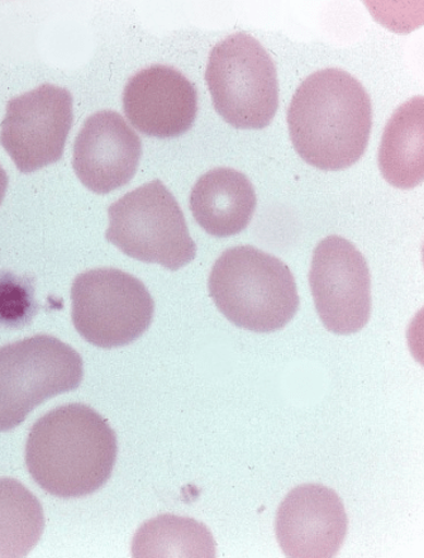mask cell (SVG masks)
<instances>
[{
  "label": "cell",
  "instance_id": "14",
  "mask_svg": "<svg viewBox=\"0 0 424 558\" xmlns=\"http://www.w3.org/2000/svg\"><path fill=\"white\" fill-rule=\"evenodd\" d=\"M424 100L414 97L391 116L383 133L379 169L398 189H413L424 178Z\"/></svg>",
  "mask_w": 424,
  "mask_h": 558
},
{
  "label": "cell",
  "instance_id": "13",
  "mask_svg": "<svg viewBox=\"0 0 424 558\" xmlns=\"http://www.w3.org/2000/svg\"><path fill=\"white\" fill-rule=\"evenodd\" d=\"M257 206L255 187L242 172L217 168L193 187L191 209L196 223L218 239L246 230Z\"/></svg>",
  "mask_w": 424,
  "mask_h": 558
},
{
  "label": "cell",
  "instance_id": "5",
  "mask_svg": "<svg viewBox=\"0 0 424 558\" xmlns=\"http://www.w3.org/2000/svg\"><path fill=\"white\" fill-rule=\"evenodd\" d=\"M108 217L107 240L135 260L175 271L196 256L183 210L160 180L122 196Z\"/></svg>",
  "mask_w": 424,
  "mask_h": 558
},
{
  "label": "cell",
  "instance_id": "11",
  "mask_svg": "<svg viewBox=\"0 0 424 558\" xmlns=\"http://www.w3.org/2000/svg\"><path fill=\"white\" fill-rule=\"evenodd\" d=\"M123 108L133 128L144 135L174 138L192 128L198 112V92L177 69L154 65L130 78Z\"/></svg>",
  "mask_w": 424,
  "mask_h": 558
},
{
  "label": "cell",
  "instance_id": "7",
  "mask_svg": "<svg viewBox=\"0 0 424 558\" xmlns=\"http://www.w3.org/2000/svg\"><path fill=\"white\" fill-rule=\"evenodd\" d=\"M72 302L76 331L100 349L135 342L154 319V299L144 282L117 269L78 275L72 289Z\"/></svg>",
  "mask_w": 424,
  "mask_h": 558
},
{
  "label": "cell",
  "instance_id": "8",
  "mask_svg": "<svg viewBox=\"0 0 424 558\" xmlns=\"http://www.w3.org/2000/svg\"><path fill=\"white\" fill-rule=\"evenodd\" d=\"M310 286L327 331H361L372 316V275L363 254L340 235H329L314 250Z\"/></svg>",
  "mask_w": 424,
  "mask_h": 558
},
{
  "label": "cell",
  "instance_id": "12",
  "mask_svg": "<svg viewBox=\"0 0 424 558\" xmlns=\"http://www.w3.org/2000/svg\"><path fill=\"white\" fill-rule=\"evenodd\" d=\"M143 143L124 118L101 111L86 120L75 140L73 168L84 186L107 194L128 185L138 169Z\"/></svg>",
  "mask_w": 424,
  "mask_h": 558
},
{
  "label": "cell",
  "instance_id": "6",
  "mask_svg": "<svg viewBox=\"0 0 424 558\" xmlns=\"http://www.w3.org/2000/svg\"><path fill=\"white\" fill-rule=\"evenodd\" d=\"M83 359L57 337L37 335L0 348V432L17 428L53 397L81 387Z\"/></svg>",
  "mask_w": 424,
  "mask_h": 558
},
{
  "label": "cell",
  "instance_id": "18",
  "mask_svg": "<svg viewBox=\"0 0 424 558\" xmlns=\"http://www.w3.org/2000/svg\"><path fill=\"white\" fill-rule=\"evenodd\" d=\"M8 187V177L2 167H0V204H2Z\"/></svg>",
  "mask_w": 424,
  "mask_h": 558
},
{
  "label": "cell",
  "instance_id": "1",
  "mask_svg": "<svg viewBox=\"0 0 424 558\" xmlns=\"http://www.w3.org/2000/svg\"><path fill=\"white\" fill-rule=\"evenodd\" d=\"M289 135L302 159L319 170L340 171L364 156L373 128L371 97L342 69L310 75L288 109Z\"/></svg>",
  "mask_w": 424,
  "mask_h": 558
},
{
  "label": "cell",
  "instance_id": "9",
  "mask_svg": "<svg viewBox=\"0 0 424 558\" xmlns=\"http://www.w3.org/2000/svg\"><path fill=\"white\" fill-rule=\"evenodd\" d=\"M73 125V97L44 84L8 101L0 144L23 174L58 162Z\"/></svg>",
  "mask_w": 424,
  "mask_h": 558
},
{
  "label": "cell",
  "instance_id": "4",
  "mask_svg": "<svg viewBox=\"0 0 424 558\" xmlns=\"http://www.w3.org/2000/svg\"><path fill=\"white\" fill-rule=\"evenodd\" d=\"M206 82L217 113L234 129L263 130L277 114V68L249 34L226 37L211 49Z\"/></svg>",
  "mask_w": 424,
  "mask_h": 558
},
{
  "label": "cell",
  "instance_id": "3",
  "mask_svg": "<svg viewBox=\"0 0 424 558\" xmlns=\"http://www.w3.org/2000/svg\"><path fill=\"white\" fill-rule=\"evenodd\" d=\"M208 289L231 324L257 333L284 328L301 304L289 267L254 246L226 250L210 271Z\"/></svg>",
  "mask_w": 424,
  "mask_h": 558
},
{
  "label": "cell",
  "instance_id": "17",
  "mask_svg": "<svg viewBox=\"0 0 424 558\" xmlns=\"http://www.w3.org/2000/svg\"><path fill=\"white\" fill-rule=\"evenodd\" d=\"M36 313L37 304L31 282L11 274L0 275V326H26Z\"/></svg>",
  "mask_w": 424,
  "mask_h": 558
},
{
  "label": "cell",
  "instance_id": "16",
  "mask_svg": "<svg viewBox=\"0 0 424 558\" xmlns=\"http://www.w3.org/2000/svg\"><path fill=\"white\" fill-rule=\"evenodd\" d=\"M41 502L14 478H0V558L26 557L41 539Z\"/></svg>",
  "mask_w": 424,
  "mask_h": 558
},
{
  "label": "cell",
  "instance_id": "10",
  "mask_svg": "<svg viewBox=\"0 0 424 558\" xmlns=\"http://www.w3.org/2000/svg\"><path fill=\"white\" fill-rule=\"evenodd\" d=\"M349 520L339 495L320 484L295 487L282 500L275 532L292 558H332L347 538Z\"/></svg>",
  "mask_w": 424,
  "mask_h": 558
},
{
  "label": "cell",
  "instance_id": "2",
  "mask_svg": "<svg viewBox=\"0 0 424 558\" xmlns=\"http://www.w3.org/2000/svg\"><path fill=\"white\" fill-rule=\"evenodd\" d=\"M118 453L117 436L90 407L68 404L39 418L26 445L31 476L58 498H82L111 478Z\"/></svg>",
  "mask_w": 424,
  "mask_h": 558
},
{
  "label": "cell",
  "instance_id": "15",
  "mask_svg": "<svg viewBox=\"0 0 424 558\" xmlns=\"http://www.w3.org/2000/svg\"><path fill=\"white\" fill-rule=\"evenodd\" d=\"M132 556L216 557V542L203 523L192 518L163 514L140 526L132 544Z\"/></svg>",
  "mask_w": 424,
  "mask_h": 558
}]
</instances>
